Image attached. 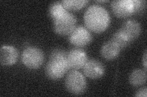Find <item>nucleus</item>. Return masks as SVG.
Masks as SVG:
<instances>
[{
	"mask_svg": "<svg viewBox=\"0 0 147 97\" xmlns=\"http://www.w3.org/2000/svg\"><path fill=\"white\" fill-rule=\"evenodd\" d=\"M85 24L90 30L100 34L106 30L110 23V16L104 7L94 4L90 6L84 15Z\"/></svg>",
	"mask_w": 147,
	"mask_h": 97,
	"instance_id": "f257e3e1",
	"label": "nucleus"
},
{
	"mask_svg": "<svg viewBox=\"0 0 147 97\" xmlns=\"http://www.w3.org/2000/svg\"><path fill=\"white\" fill-rule=\"evenodd\" d=\"M67 52L60 49H54L45 67V74L50 80H58L65 75L70 67L67 60Z\"/></svg>",
	"mask_w": 147,
	"mask_h": 97,
	"instance_id": "f03ea898",
	"label": "nucleus"
},
{
	"mask_svg": "<svg viewBox=\"0 0 147 97\" xmlns=\"http://www.w3.org/2000/svg\"><path fill=\"white\" fill-rule=\"evenodd\" d=\"M65 86L71 94L80 95L84 94L86 89V81L84 75L77 70H74L67 75Z\"/></svg>",
	"mask_w": 147,
	"mask_h": 97,
	"instance_id": "7ed1b4c3",
	"label": "nucleus"
},
{
	"mask_svg": "<svg viewBox=\"0 0 147 97\" xmlns=\"http://www.w3.org/2000/svg\"><path fill=\"white\" fill-rule=\"evenodd\" d=\"M22 61L26 67L37 69L42 65L44 61V54L39 48L30 46L23 51Z\"/></svg>",
	"mask_w": 147,
	"mask_h": 97,
	"instance_id": "20e7f679",
	"label": "nucleus"
},
{
	"mask_svg": "<svg viewBox=\"0 0 147 97\" xmlns=\"http://www.w3.org/2000/svg\"><path fill=\"white\" fill-rule=\"evenodd\" d=\"M76 23L77 19L75 15L67 12L53 20V28L55 32L59 35H69L76 28Z\"/></svg>",
	"mask_w": 147,
	"mask_h": 97,
	"instance_id": "39448f33",
	"label": "nucleus"
},
{
	"mask_svg": "<svg viewBox=\"0 0 147 97\" xmlns=\"http://www.w3.org/2000/svg\"><path fill=\"white\" fill-rule=\"evenodd\" d=\"M69 42L74 46L83 48L89 44L92 41V35L90 31L82 26L77 27L69 36Z\"/></svg>",
	"mask_w": 147,
	"mask_h": 97,
	"instance_id": "423d86ee",
	"label": "nucleus"
},
{
	"mask_svg": "<svg viewBox=\"0 0 147 97\" xmlns=\"http://www.w3.org/2000/svg\"><path fill=\"white\" fill-rule=\"evenodd\" d=\"M113 14L119 18L129 16L134 13L133 0H115L111 3Z\"/></svg>",
	"mask_w": 147,
	"mask_h": 97,
	"instance_id": "0eeeda50",
	"label": "nucleus"
},
{
	"mask_svg": "<svg viewBox=\"0 0 147 97\" xmlns=\"http://www.w3.org/2000/svg\"><path fill=\"white\" fill-rule=\"evenodd\" d=\"M67 60L70 69L79 70L84 67L88 61V56L84 50L73 49L67 53Z\"/></svg>",
	"mask_w": 147,
	"mask_h": 97,
	"instance_id": "6e6552de",
	"label": "nucleus"
},
{
	"mask_svg": "<svg viewBox=\"0 0 147 97\" xmlns=\"http://www.w3.org/2000/svg\"><path fill=\"white\" fill-rule=\"evenodd\" d=\"M105 71L104 64L95 59L88 60L84 67V72L85 76L93 80L100 78L104 75Z\"/></svg>",
	"mask_w": 147,
	"mask_h": 97,
	"instance_id": "1a4fd4ad",
	"label": "nucleus"
},
{
	"mask_svg": "<svg viewBox=\"0 0 147 97\" xmlns=\"http://www.w3.org/2000/svg\"><path fill=\"white\" fill-rule=\"evenodd\" d=\"M119 30L129 40L132 42L140 35L141 26L137 21L130 20L124 22Z\"/></svg>",
	"mask_w": 147,
	"mask_h": 97,
	"instance_id": "9d476101",
	"label": "nucleus"
},
{
	"mask_svg": "<svg viewBox=\"0 0 147 97\" xmlns=\"http://www.w3.org/2000/svg\"><path fill=\"white\" fill-rule=\"evenodd\" d=\"M18 58L17 49L13 46H3L0 49V63L2 66H12L16 63Z\"/></svg>",
	"mask_w": 147,
	"mask_h": 97,
	"instance_id": "9b49d317",
	"label": "nucleus"
},
{
	"mask_svg": "<svg viewBox=\"0 0 147 97\" xmlns=\"http://www.w3.org/2000/svg\"><path fill=\"white\" fill-rule=\"evenodd\" d=\"M120 50L121 49L110 40L102 46L100 50V53L102 57L105 59L113 60L119 56Z\"/></svg>",
	"mask_w": 147,
	"mask_h": 97,
	"instance_id": "f8f14e48",
	"label": "nucleus"
},
{
	"mask_svg": "<svg viewBox=\"0 0 147 97\" xmlns=\"http://www.w3.org/2000/svg\"><path fill=\"white\" fill-rule=\"evenodd\" d=\"M146 81V70L137 69L133 71L129 76L130 84L135 87L144 85Z\"/></svg>",
	"mask_w": 147,
	"mask_h": 97,
	"instance_id": "ddd939ff",
	"label": "nucleus"
},
{
	"mask_svg": "<svg viewBox=\"0 0 147 97\" xmlns=\"http://www.w3.org/2000/svg\"><path fill=\"white\" fill-rule=\"evenodd\" d=\"M67 12L63 6L61 1L53 2L49 7V15L53 20L65 14Z\"/></svg>",
	"mask_w": 147,
	"mask_h": 97,
	"instance_id": "4468645a",
	"label": "nucleus"
},
{
	"mask_svg": "<svg viewBox=\"0 0 147 97\" xmlns=\"http://www.w3.org/2000/svg\"><path fill=\"white\" fill-rule=\"evenodd\" d=\"M89 1L87 0H63L61 1L63 6L66 10L76 11L85 7Z\"/></svg>",
	"mask_w": 147,
	"mask_h": 97,
	"instance_id": "2eb2a0df",
	"label": "nucleus"
},
{
	"mask_svg": "<svg viewBox=\"0 0 147 97\" xmlns=\"http://www.w3.org/2000/svg\"><path fill=\"white\" fill-rule=\"evenodd\" d=\"M110 40L115 43L121 49L126 48L132 43L125 35H123L119 30L113 34Z\"/></svg>",
	"mask_w": 147,
	"mask_h": 97,
	"instance_id": "dca6fc26",
	"label": "nucleus"
},
{
	"mask_svg": "<svg viewBox=\"0 0 147 97\" xmlns=\"http://www.w3.org/2000/svg\"><path fill=\"white\" fill-rule=\"evenodd\" d=\"M134 6V13H140L144 11L146 6L145 1H140V0H133Z\"/></svg>",
	"mask_w": 147,
	"mask_h": 97,
	"instance_id": "f3484780",
	"label": "nucleus"
},
{
	"mask_svg": "<svg viewBox=\"0 0 147 97\" xmlns=\"http://www.w3.org/2000/svg\"><path fill=\"white\" fill-rule=\"evenodd\" d=\"M137 97H146L147 96V89L146 87H144L138 90L135 95Z\"/></svg>",
	"mask_w": 147,
	"mask_h": 97,
	"instance_id": "a211bd4d",
	"label": "nucleus"
},
{
	"mask_svg": "<svg viewBox=\"0 0 147 97\" xmlns=\"http://www.w3.org/2000/svg\"><path fill=\"white\" fill-rule=\"evenodd\" d=\"M142 62H143L144 66L145 68V70H146L147 67V53H146V50H145L144 54L143 55V58H142Z\"/></svg>",
	"mask_w": 147,
	"mask_h": 97,
	"instance_id": "6ab92c4d",
	"label": "nucleus"
},
{
	"mask_svg": "<svg viewBox=\"0 0 147 97\" xmlns=\"http://www.w3.org/2000/svg\"><path fill=\"white\" fill-rule=\"evenodd\" d=\"M96 2H97V3H107V2H109V1H107H107H104V0H103V1H96Z\"/></svg>",
	"mask_w": 147,
	"mask_h": 97,
	"instance_id": "aec40b11",
	"label": "nucleus"
}]
</instances>
